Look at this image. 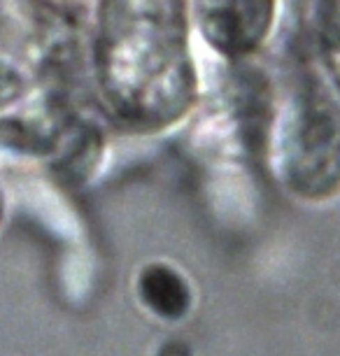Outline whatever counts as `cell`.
Masks as SVG:
<instances>
[{"instance_id": "5", "label": "cell", "mask_w": 340, "mask_h": 356, "mask_svg": "<svg viewBox=\"0 0 340 356\" xmlns=\"http://www.w3.org/2000/svg\"><path fill=\"white\" fill-rule=\"evenodd\" d=\"M319 44L340 96V0H322L319 5Z\"/></svg>"}, {"instance_id": "3", "label": "cell", "mask_w": 340, "mask_h": 356, "mask_svg": "<svg viewBox=\"0 0 340 356\" xmlns=\"http://www.w3.org/2000/svg\"><path fill=\"white\" fill-rule=\"evenodd\" d=\"M277 0H193L201 33L226 56H248L264 44Z\"/></svg>"}, {"instance_id": "2", "label": "cell", "mask_w": 340, "mask_h": 356, "mask_svg": "<svg viewBox=\"0 0 340 356\" xmlns=\"http://www.w3.org/2000/svg\"><path fill=\"white\" fill-rule=\"evenodd\" d=\"M280 179L305 198L340 191V100L326 84L303 79L280 107L273 131Z\"/></svg>"}, {"instance_id": "4", "label": "cell", "mask_w": 340, "mask_h": 356, "mask_svg": "<svg viewBox=\"0 0 340 356\" xmlns=\"http://www.w3.org/2000/svg\"><path fill=\"white\" fill-rule=\"evenodd\" d=\"M143 291L147 296V300L156 310H161L165 314H172L175 310H182L186 291L182 280L168 268L154 266L149 270H145L143 275Z\"/></svg>"}, {"instance_id": "6", "label": "cell", "mask_w": 340, "mask_h": 356, "mask_svg": "<svg viewBox=\"0 0 340 356\" xmlns=\"http://www.w3.org/2000/svg\"><path fill=\"white\" fill-rule=\"evenodd\" d=\"M0 214H3V203H0Z\"/></svg>"}, {"instance_id": "1", "label": "cell", "mask_w": 340, "mask_h": 356, "mask_svg": "<svg viewBox=\"0 0 340 356\" xmlns=\"http://www.w3.org/2000/svg\"><path fill=\"white\" fill-rule=\"evenodd\" d=\"M93 70L122 124L156 131L182 119L196 96L186 0H98Z\"/></svg>"}]
</instances>
